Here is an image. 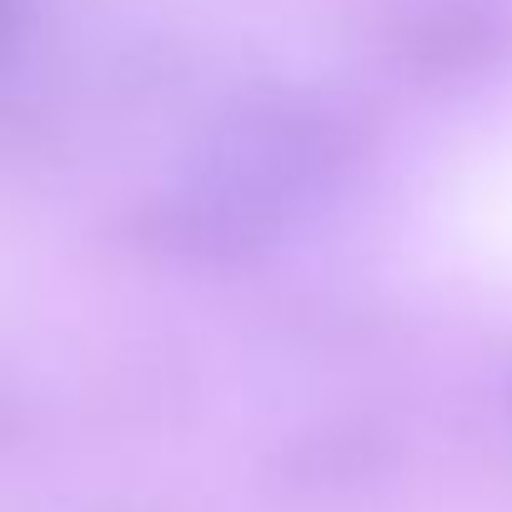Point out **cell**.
<instances>
[{
  "instance_id": "obj_1",
  "label": "cell",
  "mask_w": 512,
  "mask_h": 512,
  "mask_svg": "<svg viewBox=\"0 0 512 512\" xmlns=\"http://www.w3.org/2000/svg\"><path fill=\"white\" fill-rule=\"evenodd\" d=\"M347 161L352 136L332 111L302 101L251 106L206 141L191 181L151 206L146 241L196 267L251 262L337 191Z\"/></svg>"
},
{
  "instance_id": "obj_2",
  "label": "cell",
  "mask_w": 512,
  "mask_h": 512,
  "mask_svg": "<svg viewBox=\"0 0 512 512\" xmlns=\"http://www.w3.org/2000/svg\"><path fill=\"white\" fill-rule=\"evenodd\" d=\"M507 407H512V382H507Z\"/></svg>"
}]
</instances>
